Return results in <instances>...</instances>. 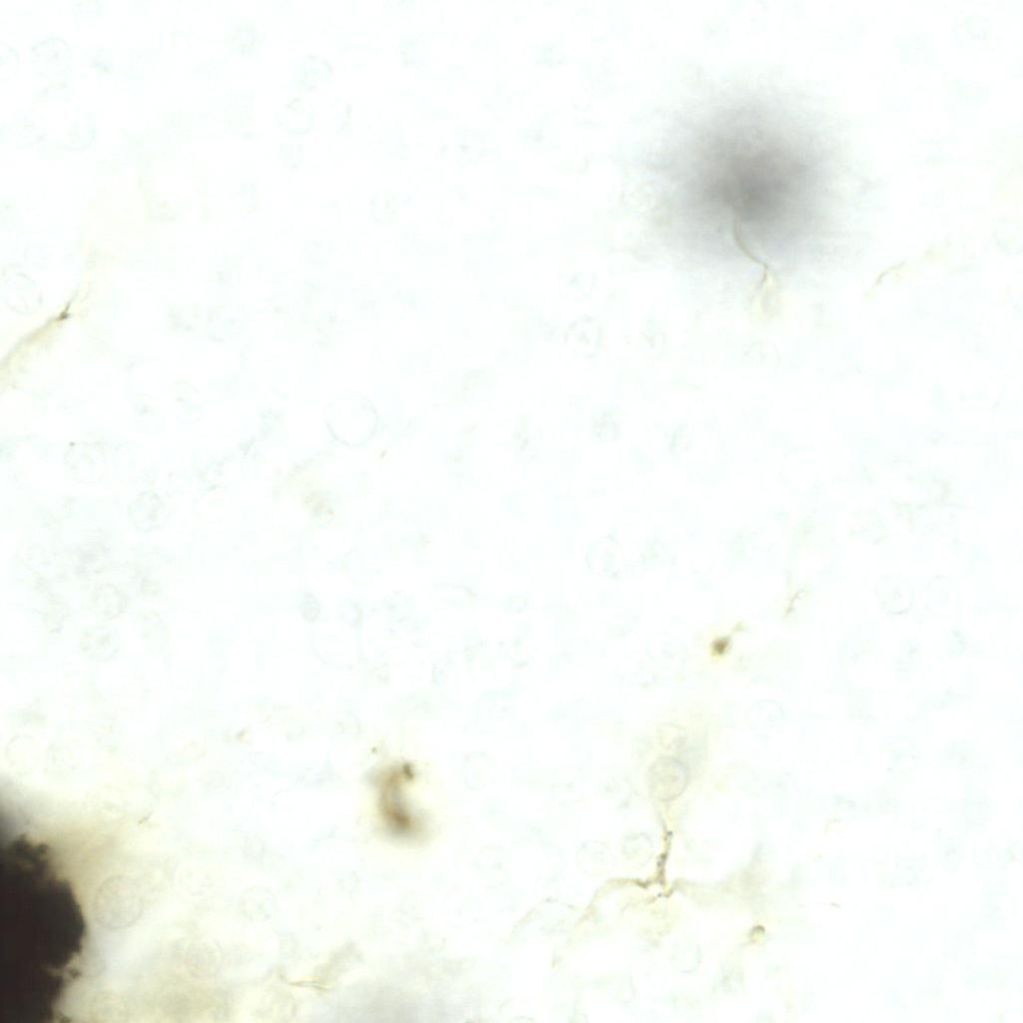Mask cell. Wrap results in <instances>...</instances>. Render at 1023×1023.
<instances>
[{
	"instance_id": "obj_1",
	"label": "cell",
	"mask_w": 1023,
	"mask_h": 1023,
	"mask_svg": "<svg viewBox=\"0 0 1023 1023\" xmlns=\"http://www.w3.org/2000/svg\"><path fill=\"white\" fill-rule=\"evenodd\" d=\"M315 120L313 108L303 97L291 99L277 114L279 124L294 134L309 133L314 127Z\"/></svg>"
},
{
	"instance_id": "obj_2",
	"label": "cell",
	"mask_w": 1023,
	"mask_h": 1023,
	"mask_svg": "<svg viewBox=\"0 0 1023 1023\" xmlns=\"http://www.w3.org/2000/svg\"><path fill=\"white\" fill-rule=\"evenodd\" d=\"M333 75V67L327 59L308 55L296 68L295 83L301 89L311 90L326 84Z\"/></svg>"
},
{
	"instance_id": "obj_3",
	"label": "cell",
	"mask_w": 1023,
	"mask_h": 1023,
	"mask_svg": "<svg viewBox=\"0 0 1023 1023\" xmlns=\"http://www.w3.org/2000/svg\"><path fill=\"white\" fill-rule=\"evenodd\" d=\"M283 162L290 167L297 168L303 163V152L298 144L285 143L280 149Z\"/></svg>"
}]
</instances>
